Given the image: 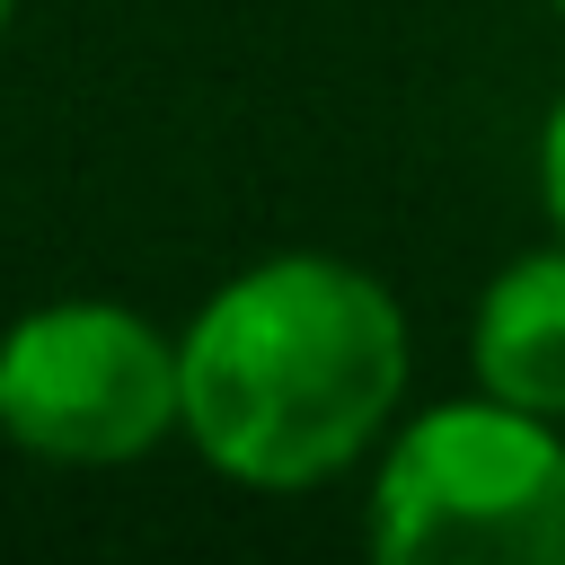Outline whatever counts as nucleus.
Segmentation results:
<instances>
[{"label":"nucleus","mask_w":565,"mask_h":565,"mask_svg":"<svg viewBox=\"0 0 565 565\" xmlns=\"http://www.w3.org/2000/svg\"><path fill=\"white\" fill-rule=\"evenodd\" d=\"M406 380L415 327L397 291L353 256L282 247L221 274L177 327V441L247 494H309L371 468Z\"/></svg>","instance_id":"f257e3e1"},{"label":"nucleus","mask_w":565,"mask_h":565,"mask_svg":"<svg viewBox=\"0 0 565 565\" xmlns=\"http://www.w3.org/2000/svg\"><path fill=\"white\" fill-rule=\"evenodd\" d=\"M362 547L380 565H565V424L477 380L397 415L371 450Z\"/></svg>","instance_id":"f03ea898"},{"label":"nucleus","mask_w":565,"mask_h":565,"mask_svg":"<svg viewBox=\"0 0 565 565\" xmlns=\"http://www.w3.org/2000/svg\"><path fill=\"white\" fill-rule=\"evenodd\" d=\"M0 441L44 468H132L177 441V335L71 291L0 327Z\"/></svg>","instance_id":"7ed1b4c3"},{"label":"nucleus","mask_w":565,"mask_h":565,"mask_svg":"<svg viewBox=\"0 0 565 565\" xmlns=\"http://www.w3.org/2000/svg\"><path fill=\"white\" fill-rule=\"evenodd\" d=\"M468 380L565 424V238L503 256L468 309Z\"/></svg>","instance_id":"20e7f679"},{"label":"nucleus","mask_w":565,"mask_h":565,"mask_svg":"<svg viewBox=\"0 0 565 565\" xmlns=\"http://www.w3.org/2000/svg\"><path fill=\"white\" fill-rule=\"evenodd\" d=\"M530 185H539L547 230L565 238V88H556V97H547V115H539V141H530Z\"/></svg>","instance_id":"39448f33"},{"label":"nucleus","mask_w":565,"mask_h":565,"mask_svg":"<svg viewBox=\"0 0 565 565\" xmlns=\"http://www.w3.org/2000/svg\"><path fill=\"white\" fill-rule=\"evenodd\" d=\"M9 18H18V0H0V35H9Z\"/></svg>","instance_id":"423d86ee"},{"label":"nucleus","mask_w":565,"mask_h":565,"mask_svg":"<svg viewBox=\"0 0 565 565\" xmlns=\"http://www.w3.org/2000/svg\"><path fill=\"white\" fill-rule=\"evenodd\" d=\"M547 9H556V18H565V0H547Z\"/></svg>","instance_id":"0eeeda50"}]
</instances>
